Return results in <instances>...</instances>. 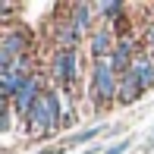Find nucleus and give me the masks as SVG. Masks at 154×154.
Listing matches in <instances>:
<instances>
[{
	"instance_id": "1",
	"label": "nucleus",
	"mask_w": 154,
	"mask_h": 154,
	"mask_svg": "<svg viewBox=\"0 0 154 154\" xmlns=\"http://www.w3.org/2000/svg\"><path fill=\"white\" fill-rule=\"evenodd\" d=\"M25 123H29L32 132H38V135H51V132L60 126V101H57V91H44V94H41L38 104L32 107V113L25 116Z\"/></svg>"
},
{
	"instance_id": "2",
	"label": "nucleus",
	"mask_w": 154,
	"mask_h": 154,
	"mask_svg": "<svg viewBox=\"0 0 154 154\" xmlns=\"http://www.w3.org/2000/svg\"><path fill=\"white\" fill-rule=\"evenodd\" d=\"M44 91H47V88H44V79L32 72L29 79L22 82V88L13 94V101H10V104H13V110H16L19 116H29V113H32V107L38 104V97L44 94Z\"/></svg>"
},
{
	"instance_id": "3",
	"label": "nucleus",
	"mask_w": 154,
	"mask_h": 154,
	"mask_svg": "<svg viewBox=\"0 0 154 154\" xmlns=\"http://www.w3.org/2000/svg\"><path fill=\"white\" fill-rule=\"evenodd\" d=\"M94 91L101 97V104L120 94V75L113 72L110 60H97V66H94Z\"/></svg>"
},
{
	"instance_id": "4",
	"label": "nucleus",
	"mask_w": 154,
	"mask_h": 154,
	"mask_svg": "<svg viewBox=\"0 0 154 154\" xmlns=\"http://www.w3.org/2000/svg\"><path fill=\"white\" fill-rule=\"evenodd\" d=\"M51 69H54V75H57V82L63 88H72L75 75H79V57H75V51H57Z\"/></svg>"
},
{
	"instance_id": "5",
	"label": "nucleus",
	"mask_w": 154,
	"mask_h": 154,
	"mask_svg": "<svg viewBox=\"0 0 154 154\" xmlns=\"http://www.w3.org/2000/svg\"><path fill=\"white\" fill-rule=\"evenodd\" d=\"M132 63H135V60H132V44H129V41H120V44L113 47V54H110V66H113V72L123 79V75L132 69Z\"/></svg>"
},
{
	"instance_id": "6",
	"label": "nucleus",
	"mask_w": 154,
	"mask_h": 154,
	"mask_svg": "<svg viewBox=\"0 0 154 154\" xmlns=\"http://www.w3.org/2000/svg\"><path fill=\"white\" fill-rule=\"evenodd\" d=\"M142 94H145L142 82H138V75L129 69V72L120 79V94H116V101H120V104H132L135 97H142Z\"/></svg>"
},
{
	"instance_id": "7",
	"label": "nucleus",
	"mask_w": 154,
	"mask_h": 154,
	"mask_svg": "<svg viewBox=\"0 0 154 154\" xmlns=\"http://www.w3.org/2000/svg\"><path fill=\"white\" fill-rule=\"evenodd\" d=\"M82 32L75 22H69V25H63V29L57 32V41H60V51H75L79 47V41H82Z\"/></svg>"
},
{
	"instance_id": "8",
	"label": "nucleus",
	"mask_w": 154,
	"mask_h": 154,
	"mask_svg": "<svg viewBox=\"0 0 154 154\" xmlns=\"http://www.w3.org/2000/svg\"><path fill=\"white\" fill-rule=\"evenodd\" d=\"M110 41H113L110 32H97L94 38H91V54H94L97 60H104V57L110 60V54H113V47H116V44H110Z\"/></svg>"
},
{
	"instance_id": "9",
	"label": "nucleus",
	"mask_w": 154,
	"mask_h": 154,
	"mask_svg": "<svg viewBox=\"0 0 154 154\" xmlns=\"http://www.w3.org/2000/svg\"><path fill=\"white\" fill-rule=\"evenodd\" d=\"M91 13H97L91 3H75V6H72V22L79 25L82 32H85V29H88V22H91Z\"/></svg>"
},
{
	"instance_id": "10",
	"label": "nucleus",
	"mask_w": 154,
	"mask_h": 154,
	"mask_svg": "<svg viewBox=\"0 0 154 154\" xmlns=\"http://www.w3.org/2000/svg\"><path fill=\"white\" fill-rule=\"evenodd\" d=\"M97 135H110V129H85V132H75V135H69L66 138V145L63 148H75V145H82V142H88V138H97Z\"/></svg>"
},
{
	"instance_id": "11",
	"label": "nucleus",
	"mask_w": 154,
	"mask_h": 154,
	"mask_svg": "<svg viewBox=\"0 0 154 154\" xmlns=\"http://www.w3.org/2000/svg\"><path fill=\"white\" fill-rule=\"evenodd\" d=\"M94 10L101 13L104 19H116L123 13V3H116V0H110V3H94Z\"/></svg>"
},
{
	"instance_id": "12",
	"label": "nucleus",
	"mask_w": 154,
	"mask_h": 154,
	"mask_svg": "<svg viewBox=\"0 0 154 154\" xmlns=\"http://www.w3.org/2000/svg\"><path fill=\"white\" fill-rule=\"evenodd\" d=\"M129 145H132L129 138H126V142H116V145H110V148H104V154H123L126 148H129Z\"/></svg>"
}]
</instances>
